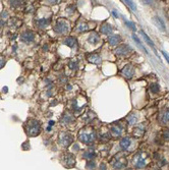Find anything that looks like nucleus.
<instances>
[{"instance_id":"nucleus-1","label":"nucleus","mask_w":169,"mask_h":170,"mask_svg":"<svg viewBox=\"0 0 169 170\" xmlns=\"http://www.w3.org/2000/svg\"><path fill=\"white\" fill-rule=\"evenodd\" d=\"M149 155L146 152H139L133 157V165L138 169L145 168L149 163Z\"/></svg>"},{"instance_id":"nucleus-2","label":"nucleus","mask_w":169,"mask_h":170,"mask_svg":"<svg viewBox=\"0 0 169 170\" xmlns=\"http://www.w3.org/2000/svg\"><path fill=\"white\" fill-rule=\"evenodd\" d=\"M79 139L85 144H91L96 140V132L92 127L87 126L80 132Z\"/></svg>"},{"instance_id":"nucleus-3","label":"nucleus","mask_w":169,"mask_h":170,"mask_svg":"<svg viewBox=\"0 0 169 170\" xmlns=\"http://www.w3.org/2000/svg\"><path fill=\"white\" fill-rule=\"evenodd\" d=\"M40 122L36 119H30L27 123V134L30 136H36L40 134Z\"/></svg>"},{"instance_id":"nucleus-4","label":"nucleus","mask_w":169,"mask_h":170,"mask_svg":"<svg viewBox=\"0 0 169 170\" xmlns=\"http://www.w3.org/2000/svg\"><path fill=\"white\" fill-rule=\"evenodd\" d=\"M126 163H127L126 158H125L124 156H122V155H118V156H116L112 161H111L112 167L116 170H120V169L124 168V167L126 166Z\"/></svg>"},{"instance_id":"nucleus-5","label":"nucleus","mask_w":169,"mask_h":170,"mask_svg":"<svg viewBox=\"0 0 169 170\" xmlns=\"http://www.w3.org/2000/svg\"><path fill=\"white\" fill-rule=\"evenodd\" d=\"M54 30L58 34H65L68 31V24L65 20H58L54 27Z\"/></svg>"},{"instance_id":"nucleus-6","label":"nucleus","mask_w":169,"mask_h":170,"mask_svg":"<svg viewBox=\"0 0 169 170\" xmlns=\"http://www.w3.org/2000/svg\"><path fill=\"white\" fill-rule=\"evenodd\" d=\"M73 143V136L69 134H62L59 136V144L62 147H68Z\"/></svg>"},{"instance_id":"nucleus-7","label":"nucleus","mask_w":169,"mask_h":170,"mask_svg":"<svg viewBox=\"0 0 169 170\" xmlns=\"http://www.w3.org/2000/svg\"><path fill=\"white\" fill-rule=\"evenodd\" d=\"M121 73H122V76H124L125 78H131L135 76V68L131 65H126L122 68Z\"/></svg>"},{"instance_id":"nucleus-8","label":"nucleus","mask_w":169,"mask_h":170,"mask_svg":"<svg viewBox=\"0 0 169 170\" xmlns=\"http://www.w3.org/2000/svg\"><path fill=\"white\" fill-rule=\"evenodd\" d=\"M35 38V35L32 31H27V32L22 33V36H20V40L22 42H26V43H30L34 40Z\"/></svg>"},{"instance_id":"nucleus-9","label":"nucleus","mask_w":169,"mask_h":170,"mask_svg":"<svg viewBox=\"0 0 169 170\" xmlns=\"http://www.w3.org/2000/svg\"><path fill=\"white\" fill-rule=\"evenodd\" d=\"M110 130H111V134H112L113 136H120L121 134H122L123 128H122V126L119 125V124H115V125L111 126V129Z\"/></svg>"},{"instance_id":"nucleus-10","label":"nucleus","mask_w":169,"mask_h":170,"mask_svg":"<svg viewBox=\"0 0 169 170\" xmlns=\"http://www.w3.org/2000/svg\"><path fill=\"white\" fill-rule=\"evenodd\" d=\"M153 20H154V22H155L156 26H157V28L159 29L160 31H162V32H165V31H166L165 24H164V22L159 17V16H155V17L153 18Z\"/></svg>"},{"instance_id":"nucleus-11","label":"nucleus","mask_w":169,"mask_h":170,"mask_svg":"<svg viewBox=\"0 0 169 170\" xmlns=\"http://www.w3.org/2000/svg\"><path fill=\"white\" fill-rule=\"evenodd\" d=\"M63 160H65L64 164L66 166H73L75 163V157L71 154H66L63 156Z\"/></svg>"},{"instance_id":"nucleus-12","label":"nucleus","mask_w":169,"mask_h":170,"mask_svg":"<svg viewBox=\"0 0 169 170\" xmlns=\"http://www.w3.org/2000/svg\"><path fill=\"white\" fill-rule=\"evenodd\" d=\"M131 144H133V141L129 138H124L120 141V147L123 150H128L129 147L131 146Z\"/></svg>"},{"instance_id":"nucleus-13","label":"nucleus","mask_w":169,"mask_h":170,"mask_svg":"<svg viewBox=\"0 0 169 170\" xmlns=\"http://www.w3.org/2000/svg\"><path fill=\"white\" fill-rule=\"evenodd\" d=\"M131 51V48L127 45H121L116 49V53L118 55H126Z\"/></svg>"},{"instance_id":"nucleus-14","label":"nucleus","mask_w":169,"mask_h":170,"mask_svg":"<svg viewBox=\"0 0 169 170\" xmlns=\"http://www.w3.org/2000/svg\"><path fill=\"white\" fill-rule=\"evenodd\" d=\"M120 41H121V38L119 35H112V36H110L108 38V42L111 46H115L118 43H120Z\"/></svg>"},{"instance_id":"nucleus-15","label":"nucleus","mask_w":169,"mask_h":170,"mask_svg":"<svg viewBox=\"0 0 169 170\" xmlns=\"http://www.w3.org/2000/svg\"><path fill=\"white\" fill-rule=\"evenodd\" d=\"M37 24L39 28H46L49 24H50V20H46V18H41V20H37Z\"/></svg>"},{"instance_id":"nucleus-16","label":"nucleus","mask_w":169,"mask_h":170,"mask_svg":"<svg viewBox=\"0 0 169 170\" xmlns=\"http://www.w3.org/2000/svg\"><path fill=\"white\" fill-rule=\"evenodd\" d=\"M101 32H102L103 34H105V35H109V34L112 33V28H111L110 24H103L102 28H101Z\"/></svg>"},{"instance_id":"nucleus-17","label":"nucleus","mask_w":169,"mask_h":170,"mask_svg":"<svg viewBox=\"0 0 169 170\" xmlns=\"http://www.w3.org/2000/svg\"><path fill=\"white\" fill-rule=\"evenodd\" d=\"M89 42L92 43V44H96V43L99 42V36L96 34V33H92L89 37Z\"/></svg>"},{"instance_id":"nucleus-18","label":"nucleus","mask_w":169,"mask_h":170,"mask_svg":"<svg viewBox=\"0 0 169 170\" xmlns=\"http://www.w3.org/2000/svg\"><path fill=\"white\" fill-rule=\"evenodd\" d=\"M88 59H89V61L90 62H93V63H100L101 62V58L99 57V55H97V54H92L91 56H89L88 57Z\"/></svg>"},{"instance_id":"nucleus-19","label":"nucleus","mask_w":169,"mask_h":170,"mask_svg":"<svg viewBox=\"0 0 169 170\" xmlns=\"http://www.w3.org/2000/svg\"><path fill=\"white\" fill-rule=\"evenodd\" d=\"M64 43L66 45H68L69 47H75V45L77 44V40L73 37H68V38L65 39Z\"/></svg>"},{"instance_id":"nucleus-20","label":"nucleus","mask_w":169,"mask_h":170,"mask_svg":"<svg viewBox=\"0 0 169 170\" xmlns=\"http://www.w3.org/2000/svg\"><path fill=\"white\" fill-rule=\"evenodd\" d=\"M144 132H145V128L142 127V126L140 125L133 129V134H135V136H143Z\"/></svg>"},{"instance_id":"nucleus-21","label":"nucleus","mask_w":169,"mask_h":170,"mask_svg":"<svg viewBox=\"0 0 169 170\" xmlns=\"http://www.w3.org/2000/svg\"><path fill=\"white\" fill-rule=\"evenodd\" d=\"M141 34H142V36L144 37V39H145V41H146V42H147L148 44H149L150 46L152 47V48H154V43L152 42V40H151V39H150L149 37L147 36V34H146V33L144 32V31H141Z\"/></svg>"},{"instance_id":"nucleus-22","label":"nucleus","mask_w":169,"mask_h":170,"mask_svg":"<svg viewBox=\"0 0 169 170\" xmlns=\"http://www.w3.org/2000/svg\"><path fill=\"white\" fill-rule=\"evenodd\" d=\"M161 121L163 122V123H168L169 122V110H167L163 114V116H162V118H161Z\"/></svg>"},{"instance_id":"nucleus-23","label":"nucleus","mask_w":169,"mask_h":170,"mask_svg":"<svg viewBox=\"0 0 169 170\" xmlns=\"http://www.w3.org/2000/svg\"><path fill=\"white\" fill-rule=\"evenodd\" d=\"M150 90L152 93H158L159 92V85L158 84H152L150 86Z\"/></svg>"},{"instance_id":"nucleus-24","label":"nucleus","mask_w":169,"mask_h":170,"mask_svg":"<svg viewBox=\"0 0 169 170\" xmlns=\"http://www.w3.org/2000/svg\"><path fill=\"white\" fill-rule=\"evenodd\" d=\"M94 156H95V154H94V152H93V150H89V151H87V152L84 154V157H85V158H88V159H92V158H94Z\"/></svg>"},{"instance_id":"nucleus-25","label":"nucleus","mask_w":169,"mask_h":170,"mask_svg":"<svg viewBox=\"0 0 169 170\" xmlns=\"http://www.w3.org/2000/svg\"><path fill=\"white\" fill-rule=\"evenodd\" d=\"M127 121H128V123L131 124V125H133V124L137 122V117H135V115H131L127 117Z\"/></svg>"},{"instance_id":"nucleus-26","label":"nucleus","mask_w":169,"mask_h":170,"mask_svg":"<svg viewBox=\"0 0 169 170\" xmlns=\"http://www.w3.org/2000/svg\"><path fill=\"white\" fill-rule=\"evenodd\" d=\"M133 40H135V42H137V44H138V45H139V46H141V47H142V48H143V49H144V51H145V52H146V53H148V51H147V50H146V48H145V47H144V46H143V45H142L141 41H140V40H139V38H138V37H137V35H133Z\"/></svg>"},{"instance_id":"nucleus-27","label":"nucleus","mask_w":169,"mask_h":170,"mask_svg":"<svg viewBox=\"0 0 169 170\" xmlns=\"http://www.w3.org/2000/svg\"><path fill=\"white\" fill-rule=\"evenodd\" d=\"M124 3H125V4H127V5H128L129 7H131V9L133 10V11H135V10H137V6H135V4L133 3V1H129V0H126V1H124Z\"/></svg>"},{"instance_id":"nucleus-28","label":"nucleus","mask_w":169,"mask_h":170,"mask_svg":"<svg viewBox=\"0 0 169 170\" xmlns=\"http://www.w3.org/2000/svg\"><path fill=\"white\" fill-rule=\"evenodd\" d=\"M125 24H126V26L128 27L129 29H131V30L135 31V24H133V22H128V20H125Z\"/></svg>"},{"instance_id":"nucleus-29","label":"nucleus","mask_w":169,"mask_h":170,"mask_svg":"<svg viewBox=\"0 0 169 170\" xmlns=\"http://www.w3.org/2000/svg\"><path fill=\"white\" fill-rule=\"evenodd\" d=\"M4 64H5V58H4L3 55L0 54V68L3 67Z\"/></svg>"},{"instance_id":"nucleus-30","label":"nucleus","mask_w":169,"mask_h":170,"mask_svg":"<svg viewBox=\"0 0 169 170\" xmlns=\"http://www.w3.org/2000/svg\"><path fill=\"white\" fill-rule=\"evenodd\" d=\"M163 136L166 141H169V129L167 130H164L163 132Z\"/></svg>"},{"instance_id":"nucleus-31","label":"nucleus","mask_w":169,"mask_h":170,"mask_svg":"<svg viewBox=\"0 0 169 170\" xmlns=\"http://www.w3.org/2000/svg\"><path fill=\"white\" fill-rule=\"evenodd\" d=\"M78 30L79 31H86V30H88V27H87V24H82L81 26L78 28Z\"/></svg>"},{"instance_id":"nucleus-32","label":"nucleus","mask_w":169,"mask_h":170,"mask_svg":"<svg viewBox=\"0 0 169 170\" xmlns=\"http://www.w3.org/2000/svg\"><path fill=\"white\" fill-rule=\"evenodd\" d=\"M22 1H11L10 2V4H11L12 6H17V5H20L22 4Z\"/></svg>"},{"instance_id":"nucleus-33","label":"nucleus","mask_w":169,"mask_h":170,"mask_svg":"<svg viewBox=\"0 0 169 170\" xmlns=\"http://www.w3.org/2000/svg\"><path fill=\"white\" fill-rule=\"evenodd\" d=\"M161 52H162V54H163V56L165 57V59L167 60V62L169 63V55L165 52V51H161Z\"/></svg>"},{"instance_id":"nucleus-34","label":"nucleus","mask_w":169,"mask_h":170,"mask_svg":"<svg viewBox=\"0 0 169 170\" xmlns=\"http://www.w3.org/2000/svg\"><path fill=\"white\" fill-rule=\"evenodd\" d=\"M113 14H114V15L116 16V17H118V14H117V13H116V12H115V11H113Z\"/></svg>"},{"instance_id":"nucleus-35","label":"nucleus","mask_w":169,"mask_h":170,"mask_svg":"<svg viewBox=\"0 0 169 170\" xmlns=\"http://www.w3.org/2000/svg\"><path fill=\"white\" fill-rule=\"evenodd\" d=\"M126 170H133V168H128V169H126Z\"/></svg>"}]
</instances>
